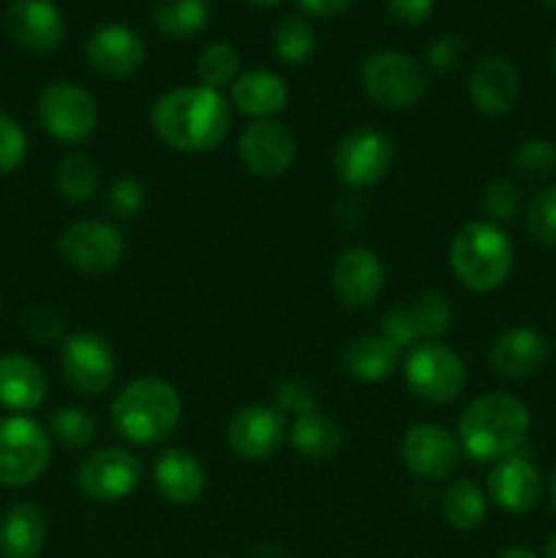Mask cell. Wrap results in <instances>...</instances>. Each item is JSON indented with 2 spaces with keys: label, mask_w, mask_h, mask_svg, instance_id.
<instances>
[{
  "label": "cell",
  "mask_w": 556,
  "mask_h": 558,
  "mask_svg": "<svg viewBox=\"0 0 556 558\" xmlns=\"http://www.w3.org/2000/svg\"><path fill=\"white\" fill-rule=\"evenodd\" d=\"M240 161L256 178H276L292 167L298 156L294 134L278 120H254L238 140Z\"/></svg>",
  "instance_id": "5bb4252c"
},
{
  "label": "cell",
  "mask_w": 556,
  "mask_h": 558,
  "mask_svg": "<svg viewBox=\"0 0 556 558\" xmlns=\"http://www.w3.org/2000/svg\"><path fill=\"white\" fill-rule=\"evenodd\" d=\"M27 140L22 125L11 114L0 112V174H11L25 161Z\"/></svg>",
  "instance_id": "f35d334b"
},
{
  "label": "cell",
  "mask_w": 556,
  "mask_h": 558,
  "mask_svg": "<svg viewBox=\"0 0 556 558\" xmlns=\"http://www.w3.org/2000/svg\"><path fill=\"white\" fill-rule=\"evenodd\" d=\"M543 558H556V532L551 534V537H548V543H545Z\"/></svg>",
  "instance_id": "7dc6e473"
},
{
  "label": "cell",
  "mask_w": 556,
  "mask_h": 558,
  "mask_svg": "<svg viewBox=\"0 0 556 558\" xmlns=\"http://www.w3.org/2000/svg\"><path fill=\"white\" fill-rule=\"evenodd\" d=\"M545 5H548V9H556V0H543Z\"/></svg>",
  "instance_id": "f907efd6"
},
{
  "label": "cell",
  "mask_w": 556,
  "mask_h": 558,
  "mask_svg": "<svg viewBox=\"0 0 556 558\" xmlns=\"http://www.w3.org/2000/svg\"><path fill=\"white\" fill-rule=\"evenodd\" d=\"M49 434L25 414L0 420V485L22 488L36 483L49 463Z\"/></svg>",
  "instance_id": "8992f818"
},
{
  "label": "cell",
  "mask_w": 556,
  "mask_h": 558,
  "mask_svg": "<svg viewBox=\"0 0 556 558\" xmlns=\"http://www.w3.org/2000/svg\"><path fill=\"white\" fill-rule=\"evenodd\" d=\"M488 496L505 512H529L543 496V477L529 458L507 456L491 469Z\"/></svg>",
  "instance_id": "ffe728a7"
},
{
  "label": "cell",
  "mask_w": 556,
  "mask_h": 558,
  "mask_svg": "<svg viewBox=\"0 0 556 558\" xmlns=\"http://www.w3.org/2000/svg\"><path fill=\"white\" fill-rule=\"evenodd\" d=\"M38 120L52 140L80 145L98 125L96 98L76 82H52L38 96Z\"/></svg>",
  "instance_id": "ba28073f"
},
{
  "label": "cell",
  "mask_w": 556,
  "mask_h": 558,
  "mask_svg": "<svg viewBox=\"0 0 556 558\" xmlns=\"http://www.w3.org/2000/svg\"><path fill=\"white\" fill-rule=\"evenodd\" d=\"M529 238L543 245H556V185H545L527 207Z\"/></svg>",
  "instance_id": "d590c367"
},
{
  "label": "cell",
  "mask_w": 556,
  "mask_h": 558,
  "mask_svg": "<svg viewBox=\"0 0 556 558\" xmlns=\"http://www.w3.org/2000/svg\"><path fill=\"white\" fill-rule=\"evenodd\" d=\"M287 82L267 69L243 71L232 82L229 101L240 114H249L256 120H270L273 114L281 112L287 104Z\"/></svg>",
  "instance_id": "cb8c5ba5"
},
{
  "label": "cell",
  "mask_w": 556,
  "mask_h": 558,
  "mask_svg": "<svg viewBox=\"0 0 556 558\" xmlns=\"http://www.w3.org/2000/svg\"><path fill=\"white\" fill-rule=\"evenodd\" d=\"M52 425V434L60 445L65 447H85L90 445L93 436H96V420H93L90 412L80 407H63L52 414L49 420Z\"/></svg>",
  "instance_id": "e575fe53"
},
{
  "label": "cell",
  "mask_w": 556,
  "mask_h": 558,
  "mask_svg": "<svg viewBox=\"0 0 556 558\" xmlns=\"http://www.w3.org/2000/svg\"><path fill=\"white\" fill-rule=\"evenodd\" d=\"M27 327H31L33 338H38V341H55V338H60V332H63V322L47 308L33 311L31 319H27Z\"/></svg>",
  "instance_id": "ee69618b"
},
{
  "label": "cell",
  "mask_w": 556,
  "mask_h": 558,
  "mask_svg": "<svg viewBox=\"0 0 556 558\" xmlns=\"http://www.w3.org/2000/svg\"><path fill=\"white\" fill-rule=\"evenodd\" d=\"M245 3L259 5V9H273V5H278V3H281V0H245Z\"/></svg>",
  "instance_id": "681fc988"
},
{
  "label": "cell",
  "mask_w": 556,
  "mask_h": 558,
  "mask_svg": "<svg viewBox=\"0 0 556 558\" xmlns=\"http://www.w3.org/2000/svg\"><path fill=\"white\" fill-rule=\"evenodd\" d=\"M196 76L205 87L221 90L240 76V54L232 44L213 41L196 58Z\"/></svg>",
  "instance_id": "1f68e13d"
},
{
  "label": "cell",
  "mask_w": 556,
  "mask_h": 558,
  "mask_svg": "<svg viewBox=\"0 0 556 558\" xmlns=\"http://www.w3.org/2000/svg\"><path fill=\"white\" fill-rule=\"evenodd\" d=\"M180 412L183 403L178 390L156 376L129 381L109 407L114 430L131 445H156L167 439L178 428Z\"/></svg>",
  "instance_id": "3957f363"
},
{
  "label": "cell",
  "mask_w": 556,
  "mask_h": 558,
  "mask_svg": "<svg viewBox=\"0 0 556 558\" xmlns=\"http://www.w3.org/2000/svg\"><path fill=\"white\" fill-rule=\"evenodd\" d=\"M488 501L472 480H452L442 494V518L458 532H472L485 521Z\"/></svg>",
  "instance_id": "f1b7e54d"
},
{
  "label": "cell",
  "mask_w": 556,
  "mask_h": 558,
  "mask_svg": "<svg viewBox=\"0 0 556 558\" xmlns=\"http://www.w3.org/2000/svg\"><path fill=\"white\" fill-rule=\"evenodd\" d=\"M276 403L281 412H292V414H309L314 412L316 401H314V390H311V385L305 379H298V376H292V379H283L281 385L276 387Z\"/></svg>",
  "instance_id": "60d3db41"
},
{
  "label": "cell",
  "mask_w": 556,
  "mask_h": 558,
  "mask_svg": "<svg viewBox=\"0 0 556 558\" xmlns=\"http://www.w3.org/2000/svg\"><path fill=\"white\" fill-rule=\"evenodd\" d=\"M65 265L85 276H104L114 270L125 254V240L114 223L101 218H80L69 223L58 240Z\"/></svg>",
  "instance_id": "9c48e42d"
},
{
  "label": "cell",
  "mask_w": 556,
  "mask_h": 558,
  "mask_svg": "<svg viewBox=\"0 0 556 558\" xmlns=\"http://www.w3.org/2000/svg\"><path fill=\"white\" fill-rule=\"evenodd\" d=\"M145 205V189L134 178L114 180L112 189L104 196V207L114 218H134Z\"/></svg>",
  "instance_id": "74e56055"
},
{
  "label": "cell",
  "mask_w": 556,
  "mask_h": 558,
  "mask_svg": "<svg viewBox=\"0 0 556 558\" xmlns=\"http://www.w3.org/2000/svg\"><path fill=\"white\" fill-rule=\"evenodd\" d=\"M516 248L499 223L469 221L450 243V270L472 292H494L510 278Z\"/></svg>",
  "instance_id": "277c9868"
},
{
  "label": "cell",
  "mask_w": 556,
  "mask_h": 558,
  "mask_svg": "<svg viewBox=\"0 0 556 558\" xmlns=\"http://www.w3.org/2000/svg\"><path fill=\"white\" fill-rule=\"evenodd\" d=\"M60 368L65 381L82 396H101L112 387L118 363L109 341L98 332H74L60 347Z\"/></svg>",
  "instance_id": "8fae6325"
},
{
  "label": "cell",
  "mask_w": 556,
  "mask_h": 558,
  "mask_svg": "<svg viewBox=\"0 0 556 558\" xmlns=\"http://www.w3.org/2000/svg\"><path fill=\"white\" fill-rule=\"evenodd\" d=\"M463 54H467L463 38L445 33V36L434 38V41L428 44V49H425V63L434 71H452L463 63Z\"/></svg>",
  "instance_id": "ab89813d"
},
{
  "label": "cell",
  "mask_w": 556,
  "mask_h": 558,
  "mask_svg": "<svg viewBox=\"0 0 556 558\" xmlns=\"http://www.w3.org/2000/svg\"><path fill=\"white\" fill-rule=\"evenodd\" d=\"M554 63H556V47H554Z\"/></svg>",
  "instance_id": "816d5d0a"
},
{
  "label": "cell",
  "mask_w": 556,
  "mask_h": 558,
  "mask_svg": "<svg viewBox=\"0 0 556 558\" xmlns=\"http://www.w3.org/2000/svg\"><path fill=\"white\" fill-rule=\"evenodd\" d=\"M407 311L418 338H425V341H434L442 332H447L452 322V305L442 292H423L414 303L407 305Z\"/></svg>",
  "instance_id": "d6a6232c"
},
{
  "label": "cell",
  "mask_w": 556,
  "mask_h": 558,
  "mask_svg": "<svg viewBox=\"0 0 556 558\" xmlns=\"http://www.w3.org/2000/svg\"><path fill=\"white\" fill-rule=\"evenodd\" d=\"M142 480V463L123 447H104L82 461L76 485L90 501H120L136 490Z\"/></svg>",
  "instance_id": "7c38bea8"
},
{
  "label": "cell",
  "mask_w": 556,
  "mask_h": 558,
  "mask_svg": "<svg viewBox=\"0 0 556 558\" xmlns=\"http://www.w3.org/2000/svg\"><path fill=\"white\" fill-rule=\"evenodd\" d=\"M210 20V5L207 0H156L153 5V25L161 36L194 38Z\"/></svg>",
  "instance_id": "83f0119b"
},
{
  "label": "cell",
  "mask_w": 556,
  "mask_h": 558,
  "mask_svg": "<svg viewBox=\"0 0 556 558\" xmlns=\"http://www.w3.org/2000/svg\"><path fill=\"white\" fill-rule=\"evenodd\" d=\"M496 558H540L534 550L523 548V545H516V548H505Z\"/></svg>",
  "instance_id": "bcb514c9"
},
{
  "label": "cell",
  "mask_w": 556,
  "mask_h": 558,
  "mask_svg": "<svg viewBox=\"0 0 556 558\" xmlns=\"http://www.w3.org/2000/svg\"><path fill=\"white\" fill-rule=\"evenodd\" d=\"M385 289V265L371 248L343 251L333 267V292L347 308H368Z\"/></svg>",
  "instance_id": "ac0fdd59"
},
{
  "label": "cell",
  "mask_w": 556,
  "mask_h": 558,
  "mask_svg": "<svg viewBox=\"0 0 556 558\" xmlns=\"http://www.w3.org/2000/svg\"><path fill=\"white\" fill-rule=\"evenodd\" d=\"M387 14L401 25H420L434 14L436 0H385Z\"/></svg>",
  "instance_id": "7bdbcfd3"
},
{
  "label": "cell",
  "mask_w": 556,
  "mask_h": 558,
  "mask_svg": "<svg viewBox=\"0 0 556 558\" xmlns=\"http://www.w3.org/2000/svg\"><path fill=\"white\" fill-rule=\"evenodd\" d=\"M488 360L505 379H527L548 360V341L532 327H510L491 343Z\"/></svg>",
  "instance_id": "44dd1931"
},
{
  "label": "cell",
  "mask_w": 556,
  "mask_h": 558,
  "mask_svg": "<svg viewBox=\"0 0 556 558\" xmlns=\"http://www.w3.org/2000/svg\"><path fill=\"white\" fill-rule=\"evenodd\" d=\"M529 434V409L507 392H485L463 409L458 439L474 461H501L521 447Z\"/></svg>",
  "instance_id": "7a4b0ae2"
},
{
  "label": "cell",
  "mask_w": 556,
  "mask_h": 558,
  "mask_svg": "<svg viewBox=\"0 0 556 558\" xmlns=\"http://www.w3.org/2000/svg\"><path fill=\"white\" fill-rule=\"evenodd\" d=\"M518 207H521V191L512 180H491L483 191V213L488 216L491 223H501L516 218Z\"/></svg>",
  "instance_id": "8d00e7d4"
},
{
  "label": "cell",
  "mask_w": 556,
  "mask_h": 558,
  "mask_svg": "<svg viewBox=\"0 0 556 558\" xmlns=\"http://www.w3.org/2000/svg\"><path fill=\"white\" fill-rule=\"evenodd\" d=\"M289 441L309 461H325V458L336 456L338 447L343 445V436L336 420L314 409V412L300 414L294 420L292 428H289Z\"/></svg>",
  "instance_id": "4316f807"
},
{
  "label": "cell",
  "mask_w": 556,
  "mask_h": 558,
  "mask_svg": "<svg viewBox=\"0 0 556 558\" xmlns=\"http://www.w3.org/2000/svg\"><path fill=\"white\" fill-rule=\"evenodd\" d=\"M273 52L287 65H303L316 52V33L303 16H287L273 31Z\"/></svg>",
  "instance_id": "4dcf8cb0"
},
{
  "label": "cell",
  "mask_w": 556,
  "mask_h": 558,
  "mask_svg": "<svg viewBox=\"0 0 556 558\" xmlns=\"http://www.w3.org/2000/svg\"><path fill=\"white\" fill-rule=\"evenodd\" d=\"M392 167V142L382 131L360 125L338 140L333 169L349 189H374Z\"/></svg>",
  "instance_id": "30bf717a"
},
{
  "label": "cell",
  "mask_w": 556,
  "mask_h": 558,
  "mask_svg": "<svg viewBox=\"0 0 556 558\" xmlns=\"http://www.w3.org/2000/svg\"><path fill=\"white\" fill-rule=\"evenodd\" d=\"M403 379L409 390L428 403L456 401L467 385L463 360L450 347L436 341L414 343L403 357Z\"/></svg>",
  "instance_id": "52a82bcc"
},
{
  "label": "cell",
  "mask_w": 556,
  "mask_h": 558,
  "mask_svg": "<svg viewBox=\"0 0 556 558\" xmlns=\"http://www.w3.org/2000/svg\"><path fill=\"white\" fill-rule=\"evenodd\" d=\"M398 360L401 349L385 336H363L343 347L341 368L358 381H382L398 368Z\"/></svg>",
  "instance_id": "484cf974"
},
{
  "label": "cell",
  "mask_w": 556,
  "mask_h": 558,
  "mask_svg": "<svg viewBox=\"0 0 556 558\" xmlns=\"http://www.w3.org/2000/svg\"><path fill=\"white\" fill-rule=\"evenodd\" d=\"M379 336H385L387 341L396 343L398 349L414 347V343L420 341L418 332H414L412 319H409L407 305H398V308L387 311V314L382 316V332H379Z\"/></svg>",
  "instance_id": "b9f144b4"
},
{
  "label": "cell",
  "mask_w": 556,
  "mask_h": 558,
  "mask_svg": "<svg viewBox=\"0 0 556 558\" xmlns=\"http://www.w3.org/2000/svg\"><path fill=\"white\" fill-rule=\"evenodd\" d=\"M96 163L85 153H69L55 169V189H58L60 199H65L69 205H82L90 199L96 194Z\"/></svg>",
  "instance_id": "f546056e"
},
{
  "label": "cell",
  "mask_w": 556,
  "mask_h": 558,
  "mask_svg": "<svg viewBox=\"0 0 556 558\" xmlns=\"http://www.w3.org/2000/svg\"><path fill=\"white\" fill-rule=\"evenodd\" d=\"M548 496H551V505H554L556 510V469L551 472V483H548Z\"/></svg>",
  "instance_id": "c3c4849f"
},
{
  "label": "cell",
  "mask_w": 556,
  "mask_h": 558,
  "mask_svg": "<svg viewBox=\"0 0 556 558\" xmlns=\"http://www.w3.org/2000/svg\"><path fill=\"white\" fill-rule=\"evenodd\" d=\"M360 85L371 104L401 112L423 101L425 71L412 54L398 52V49H376L360 69Z\"/></svg>",
  "instance_id": "5b68a950"
},
{
  "label": "cell",
  "mask_w": 556,
  "mask_h": 558,
  "mask_svg": "<svg viewBox=\"0 0 556 558\" xmlns=\"http://www.w3.org/2000/svg\"><path fill=\"white\" fill-rule=\"evenodd\" d=\"M512 167L521 178L534 180V183L548 180L556 172V145L548 140H527L518 145Z\"/></svg>",
  "instance_id": "836d02e7"
},
{
  "label": "cell",
  "mask_w": 556,
  "mask_h": 558,
  "mask_svg": "<svg viewBox=\"0 0 556 558\" xmlns=\"http://www.w3.org/2000/svg\"><path fill=\"white\" fill-rule=\"evenodd\" d=\"M232 120V107L218 90L183 85L164 93L150 112L158 140L178 153H207L221 145Z\"/></svg>",
  "instance_id": "6da1fadb"
},
{
  "label": "cell",
  "mask_w": 556,
  "mask_h": 558,
  "mask_svg": "<svg viewBox=\"0 0 556 558\" xmlns=\"http://www.w3.org/2000/svg\"><path fill=\"white\" fill-rule=\"evenodd\" d=\"M47 543V518L31 501H16L0 518V556L36 558Z\"/></svg>",
  "instance_id": "d4e9b609"
},
{
  "label": "cell",
  "mask_w": 556,
  "mask_h": 558,
  "mask_svg": "<svg viewBox=\"0 0 556 558\" xmlns=\"http://www.w3.org/2000/svg\"><path fill=\"white\" fill-rule=\"evenodd\" d=\"M287 436V420L276 407L251 403L227 425V445L243 461H265L281 447Z\"/></svg>",
  "instance_id": "9a60e30c"
},
{
  "label": "cell",
  "mask_w": 556,
  "mask_h": 558,
  "mask_svg": "<svg viewBox=\"0 0 556 558\" xmlns=\"http://www.w3.org/2000/svg\"><path fill=\"white\" fill-rule=\"evenodd\" d=\"M5 31L16 47L49 54L63 44L65 22L52 0H14L5 9Z\"/></svg>",
  "instance_id": "2e32d148"
},
{
  "label": "cell",
  "mask_w": 556,
  "mask_h": 558,
  "mask_svg": "<svg viewBox=\"0 0 556 558\" xmlns=\"http://www.w3.org/2000/svg\"><path fill=\"white\" fill-rule=\"evenodd\" d=\"M401 461L414 477L445 480L458 466V441L436 423H420L403 434Z\"/></svg>",
  "instance_id": "e0dca14e"
},
{
  "label": "cell",
  "mask_w": 556,
  "mask_h": 558,
  "mask_svg": "<svg viewBox=\"0 0 556 558\" xmlns=\"http://www.w3.org/2000/svg\"><path fill=\"white\" fill-rule=\"evenodd\" d=\"M87 63L107 80H125L145 63V38L123 22H107L90 33L85 44Z\"/></svg>",
  "instance_id": "4fadbf2b"
},
{
  "label": "cell",
  "mask_w": 556,
  "mask_h": 558,
  "mask_svg": "<svg viewBox=\"0 0 556 558\" xmlns=\"http://www.w3.org/2000/svg\"><path fill=\"white\" fill-rule=\"evenodd\" d=\"M298 5L305 11V14L327 20V16L343 14V11L352 5V0H298Z\"/></svg>",
  "instance_id": "f6af8a7d"
},
{
  "label": "cell",
  "mask_w": 556,
  "mask_h": 558,
  "mask_svg": "<svg viewBox=\"0 0 556 558\" xmlns=\"http://www.w3.org/2000/svg\"><path fill=\"white\" fill-rule=\"evenodd\" d=\"M47 396V376L25 354L0 357V407L9 412H33Z\"/></svg>",
  "instance_id": "603a6c76"
},
{
  "label": "cell",
  "mask_w": 556,
  "mask_h": 558,
  "mask_svg": "<svg viewBox=\"0 0 556 558\" xmlns=\"http://www.w3.org/2000/svg\"><path fill=\"white\" fill-rule=\"evenodd\" d=\"M521 96V76L516 65L501 54H485L469 74V98L474 109L488 118H501L516 107Z\"/></svg>",
  "instance_id": "d6986e66"
},
{
  "label": "cell",
  "mask_w": 556,
  "mask_h": 558,
  "mask_svg": "<svg viewBox=\"0 0 556 558\" xmlns=\"http://www.w3.org/2000/svg\"><path fill=\"white\" fill-rule=\"evenodd\" d=\"M153 483L169 505H191L205 490V469L189 450L169 447L153 463Z\"/></svg>",
  "instance_id": "7402d4cb"
}]
</instances>
